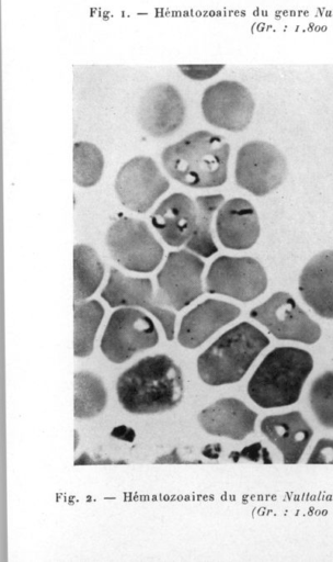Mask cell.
<instances>
[{"label": "cell", "instance_id": "6da1fadb", "mask_svg": "<svg viewBox=\"0 0 333 562\" xmlns=\"http://www.w3.org/2000/svg\"><path fill=\"white\" fill-rule=\"evenodd\" d=\"M116 393L118 402L128 413H162L181 403L184 393L183 374L169 356H148L118 376Z\"/></svg>", "mask_w": 333, "mask_h": 562}, {"label": "cell", "instance_id": "7a4b0ae2", "mask_svg": "<svg viewBox=\"0 0 333 562\" xmlns=\"http://www.w3.org/2000/svg\"><path fill=\"white\" fill-rule=\"evenodd\" d=\"M230 145L219 135L196 131L165 147L163 168L177 182L196 189L215 188L227 180Z\"/></svg>", "mask_w": 333, "mask_h": 562}, {"label": "cell", "instance_id": "3957f363", "mask_svg": "<svg viewBox=\"0 0 333 562\" xmlns=\"http://www.w3.org/2000/svg\"><path fill=\"white\" fill-rule=\"evenodd\" d=\"M313 358L305 349L276 347L261 361L248 382L250 398L262 408L295 404L312 372Z\"/></svg>", "mask_w": 333, "mask_h": 562}, {"label": "cell", "instance_id": "277c9868", "mask_svg": "<svg viewBox=\"0 0 333 562\" xmlns=\"http://www.w3.org/2000/svg\"><path fill=\"white\" fill-rule=\"evenodd\" d=\"M268 345L265 334L251 323L242 322L225 331L198 356V375L210 386L236 383Z\"/></svg>", "mask_w": 333, "mask_h": 562}, {"label": "cell", "instance_id": "5b68a950", "mask_svg": "<svg viewBox=\"0 0 333 562\" xmlns=\"http://www.w3.org/2000/svg\"><path fill=\"white\" fill-rule=\"evenodd\" d=\"M105 243L112 258L134 272L153 271L164 254L146 222L131 217L115 221L106 232Z\"/></svg>", "mask_w": 333, "mask_h": 562}, {"label": "cell", "instance_id": "8992f818", "mask_svg": "<svg viewBox=\"0 0 333 562\" xmlns=\"http://www.w3.org/2000/svg\"><path fill=\"white\" fill-rule=\"evenodd\" d=\"M159 333L153 321L142 311L123 306L112 313L101 338L103 355L114 363H123L135 353L154 347Z\"/></svg>", "mask_w": 333, "mask_h": 562}, {"label": "cell", "instance_id": "52a82bcc", "mask_svg": "<svg viewBox=\"0 0 333 562\" xmlns=\"http://www.w3.org/2000/svg\"><path fill=\"white\" fill-rule=\"evenodd\" d=\"M287 173L285 156L263 140L243 144L236 158L234 178L239 187L263 196L283 183Z\"/></svg>", "mask_w": 333, "mask_h": 562}, {"label": "cell", "instance_id": "ba28073f", "mask_svg": "<svg viewBox=\"0 0 333 562\" xmlns=\"http://www.w3.org/2000/svg\"><path fill=\"white\" fill-rule=\"evenodd\" d=\"M204 268L205 262L192 251L181 249L169 252L157 274L158 304L181 311L203 295Z\"/></svg>", "mask_w": 333, "mask_h": 562}, {"label": "cell", "instance_id": "9c48e42d", "mask_svg": "<svg viewBox=\"0 0 333 562\" xmlns=\"http://www.w3.org/2000/svg\"><path fill=\"white\" fill-rule=\"evenodd\" d=\"M250 317L280 340L312 345L321 337L320 325L287 292L272 294L264 303L250 311Z\"/></svg>", "mask_w": 333, "mask_h": 562}, {"label": "cell", "instance_id": "30bf717a", "mask_svg": "<svg viewBox=\"0 0 333 562\" xmlns=\"http://www.w3.org/2000/svg\"><path fill=\"white\" fill-rule=\"evenodd\" d=\"M205 282L208 293L250 302L265 292L267 276L252 257L220 256L211 262Z\"/></svg>", "mask_w": 333, "mask_h": 562}, {"label": "cell", "instance_id": "8fae6325", "mask_svg": "<svg viewBox=\"0 0 333 562\" xmlns=\"http://www.w3.org/2000/svg\"><path fill=\"white\" fill-rule=\"evenodd\" d=\"M169 187V180L156 161L147 156H137L124 164L114 183L120 203L136 213H146Z\"/></svg>", "mask_w": 333, "mask_h": 562}, {"label": "cell", "instance_id": "7c38bea8", "mask_svg": "<svg viewBox=\"0 0 333 562\" xmlns=\"http://www.w3.org/2000/svg\"><path fill=\"white\" fill-rule=\"evenodd\" d=\"M200 105L209 124L230 132L245 130L255 108L249 89L234 80H222L206 88Z\"/></svg>", "mask_w": 333, "mask_h": 562}, {"label": "cell", "instance_id": "4fadbf2b", "mask_svg": "<svg viewBox=\"0 0 333 562\" xmlns=\"http://www.w3.org/2000/svg\"><path fill=\"white\" fill-rule=\"evenodd\" d=\"M101 297L111 307H142L150 312L161 324L168 340L174 338L175 314L159 305L153 295V285L148 278H133L111 268Z\"/></svg>", "mask_w": 333, "mask_h": 562}, {"label": "cell", "instance_id": "5bb4252c", "mask_svg": "<svg viewBox=\"0 0 333 562\" xmlns=\"http://www.w3.org/2000/svg\"><path fill=\"white\" fill-rule=\"evenodd\" d=\"M185 119L184 101L177 89L170 83H159L142 95L138 121L153 137H165L181 127Z\"/></svg>", "mask_w": 333, "mask_h": 562}, {"label": "cell", "instance_id": "9a60e30c", "mask_svg": "<svg viewBox=\"0 0 333 562\" xmlns=\"http://www.w3.org/2000/svg\"><path fill=\"white\" fill-rule=\"evenodd\" d=\"M240 314L241 310L231 303L207 299L182 317L177 341L184 348L195 349Z\"/></svg>", "mask_w": 333, "mask_h": 562}, {"label": "cell", "instance_id": "2e32d148", "mask_svg": "<svg viewBox=\"0 0 333 562\" xmlns=\"http://www.w3.org/2000/svg\"><path fill=\"white\" fill-rule=\"evenodd\" d=\"M257 413L236 397H223L198 414V423L209 435L242 440L254 431Z\"/></svg>", "mask_w": 333, "mask_h": 562}, {"label": "cell", "instance_id": "e0dca14e", "mask_svg": "<svg viewBox=\"0 0 333 562\" xmlns=\"http://www.w3.org/2000/svg\"><path fill=\"white\" fill-rule=\"evenodd\" d=\"M216 232L226 248H251L260 236V222L255 209L242 198L228 200L217 213Z\"/></svg>", "mask_w": 333, "mask_h": 562}, {"label": "cell", "instance_id": "ac0fdd59", "mask_svg": "<svg viewBox=\"0 0 333 562\" xmlns=\"http://www.w3.org/2000/svg\"><path fill=\"white\" fill-rule=\"evenodd\" d=\"M260 429L278 449L286 464L300 461L313 436L311 426L298 411L266 416L262 419Z\"/></svg>", "mask_w": 333, "mask_h": 562}, {"label": "cell", "instance_id": "d6986e66", "mask_svg": "<svg viewBox=\"0 0 333 562\" xmlns=\"http://www.w3.org/2000/svg\"><path fill=\"white\" fill-rule=\"evenodd\" d=\"M197 216L196 203L177 192L165 198L151 215V224L172 247L186 244L193 235Z\"/></svg>", "mask_w": 333, "mask_h": 562}, {"label": "cell", "instance_id": "ffe728a7", "mask_svg": "<svg viewBox=\"0 0 333 562\" xmlns=\"http://www.w3.org/2000/svg\"><path fill=\"white\" fill-rule=\"evenodd\" d=\"M299 292L319 316L333 319V250L313 256L299 277Z\"/></svg>", "mask_w": 333, "mask_h": 562}, {"label": "cell", "instance_id": "44dd1931", "mask_svg": "<svg viewBox=\"0 0 333 562\" xmlns=\"http://www.w3.org/2000/svg\"><path fill=\"white\" fill-rule=\"evenodd\" d=\"M104 266L96 251L84 244L73 247V300L84 301L100 286Z\"/></svg>", "mask_w": 333, "mask_h": 562}, {"label": "cell", "instance_id": "7402d4cb", "mask_svg": "<svg viewBox=\"0 0 333 562\" xmlns=\"http://www.w3.org/2000/svg\"><path fill=\"white\" fill-rule=\"evenodd\" d=\"M104 316V308L96 300L73 304V355L84 358L92 353L96 331Z\"/></svg>", "mask_w": 333, "mask_h": 562}, {"label": "cell", "instance_id": "603a6c76", "mask_svg": "<svg viewBox=\"0 0 333 562\" xmlns=\"http://www.w3.org/2000/svg\"><path fill=\"white\" fill-rule=\"evenodd\" d=\"M225 198L222 194L198 195L195 200L197 207L196 224L192 237L185 247L192 252L208 258L218 251L211 235V220Z\"/></svg>", "mask_w": 333, "mask_h": 562}, {"label": "cell", "instance_id": "cb8c5ba5", "mask_svg": "<svg viewBox=\"0 0 333 562\" xmlns=\"http://www.w3.org/2000/svg\"><path fill=\"white\" fill-rule=\"evenodd\" d=\"M73 415L76 418H91L102 413L107 403L103 381L90 371L74 373Z\"/></svg>", "mask_w": 333, "mask_h": 562}, {"label": "cell", "instance_id": "d4e9b609", "mask_svg": "<svg viewBox=\"0 0 333 562\" xmlns=\"http://www.w3.org/2000/svg\"><path fill=\"white\" fill-rule=\"evenodd\" d=\"M102 151L92 143L77 142L73 145V182L89 188L96 184L103 172Z\"/></svg>", "mask_w": 333, "mask_h": 562}, {"label": "cell", "instance_id": "484cf974", "mask_svg": "<svg viewBox=\"0 0 333 562\" xmlns=\"http://www.w3.org/2000/svg\"><path fill=\"white\" fill-rule=\"evenodd\" d=\"M309 402L318 422L333 428V371H325L312 382Z\"/></svg>", "mask_w": 333, "mask_h": 562}, {"label": "cell", "instance_id": "4316f807", "mask_svg": "<svg viewBox=\"0 0 333 562\" xmlns=\"http://www.w3.org/2000/svg\"><path fill=\"white\" fill-rule=\"evenodd\" d=\"M225 65H177L181 72L192 80H207L223 69Z\"/></svg>", "mask_w": 333, "mask_h": 562}, {"label": "cell", "instance_id": "83f0119b", "mask_svg": "<svg viewBox=\"0 0 333 562\" xmlns=\"http://www.w3.org/2000/svg\"><path fill=\"white\" fill-rule=\"evenodd\" d=\"M308 464H333V439L321 438L313 447Z\"/></svg>", "mask_w": 333, "mask_h": 562}, {"label": "cell", "instance_id": "f1b7e54d", "mask_svg": "<svg viewBox=\"0 0 333 562\" xmlns=\"http://www.w3.org/2000/svg\"><path fill=\"white\" fill-rule=\"evenodd\" d=\"M154 463L158 464H194L202 463L200 460L187 461L183 460L177 451V448H173L169 453L160 456L156 459Z\"/></svg>", "mask_w": 333, "mask_h": 562}, {"label": "cell", "instance_id": "f546056e", "mask_svg": "<svg viewBox=\"0 0 333 562\" xmlns=\"http://www.w3.org/2000/svg\"><path fill=\"white\" fill-rule=\"evenodd\" d=\"M125 460L99 459L94 460L87 452H82L74 461V465H94V464H126Z\"/></svg>", "mask_w": 333, "mask_h": 562}, {"label": "cell", "instance_id": "4dcf8cb0", "mask_svg": "<svg viewBox=\"0 0 333 562\" xmlns=\"http://www.w3.org/2000/svg\"><path fill=\"white\" fill-rule=\"evenodd\" d=\"M111 436L119 440L133 442L136 437V432L130 427H127L125 425H118L112 429Z\"/></svg>", "mask_w": 333, "mask_h": 562}, {"label": "cell", "instance_id": "1f68e13d", "mask_svg": "<svg viewBox=\"0 0 333 562\" xmlns=\"http://www.w3.org/2000/svg\"><path fill=\"white\" fill-rule=\"evenodd\" d=\"M260 448H261V445L257 442V443L251 445L249 447H245L241 452H234V453L240 457H243V458H248L251 460H257Z\"/></svg>", "mask_w": 333, "mask_h": 562}, {"label": "cell", "instance_id": "d6a6232c", "mask_svg": "<svg viewBox=\"0 0 333 562\" xmlns=\"http://www.w3.org/2000/svg\"><path fill=\"white\" fill-rule=\"evenodd\" d=\"M221 452L220 443L206 445L202 450V454L208 459H218Z\"/></svg>", "mask_w": 333, "mask_h": 562}, {"label": "cell", "instance_id": "836d02e7", "mask_svg": "<svg viewBox=\"0 0 333 562\" xmlns=\"http://www.w3.org/2000/svg\"><path fill=\"white\" fill-rule=\"evenodd\" d=\"M73 434H74V446H73L74 448H73V449L76 450V449H77V447H78V445H79V440H80V439H79V432H78V430H76V429H74V432H73Z\"/></svg>", "mask_w": 333, "mask_h": 562}]
</instances>
